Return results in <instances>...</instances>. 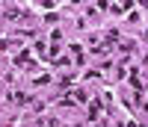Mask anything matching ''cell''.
I'll return each mask as SVG.
<instances>
[{"mask_svg":"<svg viewBox=\"0 0 148 127\" xmlns=\"http://www.w3.org/2000/svg\"><path fill=\"white\" fill-rule=\"evenodd\" d=\"M12 100H15V104H27V95H24V92H15V95H12Z\"/></svg>","mask_w":148,"mask_h":127,"instance_id":"obj_1","label":"cell"}]
</instances>
